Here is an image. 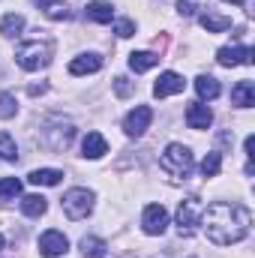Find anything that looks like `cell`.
Masks as SVG:
<instances>
[{
    "mask_svg": "<svg viewBox=\"0 0 255 258\" xmlns=\"http://www.w3.org/2000/svg\"><path fill=\"white\" fill-rule=\"evenodd\" d=\"M201 225H204L210 243H216V246H231V243H240V240L249 234L252 213H249V207H243V204L216 201V204H210V207L201 213Z\"/></svg>",
    "mask_w": 255,
    "mask_h": 258,
    "instance_id": "1",
    "label": "cell"
},
{
    "mask_svg": "<svg viewBox=\"0 0 255 258\" xmlns=\"http://www.w3.org/2000/svg\"><path fill=\"white\" fill-rule=\"evenodd\" d=\"M51 54H54V45L48 39H30V42H21L15 48V60L27 72H36V69L48 66L51 63Z\"/></svg>",
    "mask_w": 255,
    "mask_h": 258,
    "instance_id": "2",
    "label": "cell"
},
{
    "mask_svg": "<svg viewBox=\"0 0 255 258\" xmlns=\"http://www.w3.org/2000/svg\"><path fill=\"white\" fill-rule=\"evenodd\" d=\"M192 165H195V159H192L189 147L186 144H168L165 147V153H162V168L171 174V177H177V180H186L192 174Z\"/></svg>",
    "mask_w": 255,
    "mask_h": 258,
    "instance_id": "3",
    "label": "cell"
},
{
    "mask_svg": "<svg viewBox=\"0 0 255 258\" xmlns=\"http://www.w3.org/2000/svg\"><path fill=\"white\" fill-rule=\"evenodd\" d=\"M90 210H93V192H90V189L75 186V189H69V192L63 195V213L72 219V222L87 219Z\"/></svg>",
    "mask_w": 255,
    "mask_h": 258,
    "instance_id": "4",
    "label": "cell"
},
{
    "mask_svg": "<svg viewBox=\"0 0 255 258\" xmlns=\"http://www.w3.org/2000/svg\"><path fill=\"white\" fill-rule=\"evenodd\" d=\"M72 138H75V126L72 123H51V126L42 129V144L48 150H54V153H63L72 144Z\"/></svg>",
    "mask_w": 255,
    "mask_h": 258,
    "instance_id": "5",
    "label": "cell"
},
{
    "mask_svg": "<svg viewBox=\"0 0 255 258\" xmlns=\"http://www.w3.org/2000/svg\"><path fill=\"white\" fill-rule=\"evenodd\" d=\"M201 213H204V204L198 198H183L180 207H177V225H180V234H192L195 225H201Z\"/></svg>",
    "mask_w": 255,
    "mask_h": 258,
    "instance_id": "6",
    "label": "cell"
},
{
    "mask_svg": "<svg viewBox=\"0 0 255 258\" xmlns=\"http://www.w3.org/2000/svg\"><path fill=\"white\" fill-rule=\"evenodd\" d=\"M150 120H153V108L150 105H135L126 114V120H123V129L132 138H141L147 132V126H150Z\"/></svg>",
    "mask_w": 255,
    "mask_h": 258,
    "instance_id": "7",
    "label": "cell"
},
{
    "mask_svg": "<svg viewBox=\"0 0 255 258\" xmlns=\"http://www.w3.org/2000/svg\"><path fill=\"white\" fill-rule=\"evenodd\" d=\"M141 228L147 234H162L168 228V210L162 204H147L144 207V216H141Z\"/></svg>",
    "mask_w": 255,
    "mask_h": 258,
    "instance_id": "8",
    "label": "cell"
},
{
    "mask_svg": "<svg viewBox=\"0 0 255 258\" xmlns=\"http://www.w3.org/2000/svg\"><path fill=\"white\" fill-rule=\"evenodd\" d=\"M66 249H69V240H66V234L63 231H45L42 237H39V252L45 258H57V255H63Z\"/></svg>",
    "mask_w": 255,
    "mask_h": 258,
    "instance_id": "9",
    "label": "cell"
},
{
    "mask_svg": "<svg viewBox=\"0 0 255 258\" xmlns=\"http://www.w3.org/2000/svg\"><path fill=\"white\" fill-rule=\"evenodd\" d=\"M183 87H186V81H183V75H177V72H162V75L156 78V84H153V96H159V99H165V96H174V93H183Z\"/></svg>",
    "mask_w": 255,
    "mask_h": 258,
    "instance_id": "10",
    "label": "cell"
},
{
    "mask_svg": "<svg viewBox=\"0 0 255 258\" xmlns=\"http://www.w3.org/2000/svg\"><path fill=\"white\" fill-rule=\"evenodd\" d=\"M216 60L222 66H240V63H252V48L249 45H225L216 51Z\"/></svg>",
    "mask_w": 255,
    "mask_h": 258,
    "instance_id": "11",
    "label": "cell"
},
{
    "mask_svg": "<svg viewBox=\"0 0 255 258\" xmlns=\"http://www.w3.org/2000/svg\"><path fill=\"white\" fill-rule=\"evenodd\" d=\"M210 123H213V111L204 102H192L186 108V126L189 129H207Z\"/></svg>",
    "mask_w": 255,
    "mask_h": 258,
    "instance_id": "12",
    "label": "cell"
},
{
    "mask_svg": "<svg viewBox=\"0 0 255 258\" xmlns=\"http://www.w3.org/2000/svg\"><path fill=\"white\" fill-rule=\"evenodd\" d=\"M81 150H84L87 159H99V156L108 153V141L102 138V132H87L84 141H81Z\"/></svg>",
    "mask_w": 255,
    "mask_h": 258,
    "instance_id": "13",
    "label": "cell"
},
{
    "mask_svg": "<svg viewBox=\"0 0 255 258\" xmlns=\"http://www.w3.org/2000/svg\"><path fill=\"white\" fill-rule=\"evenodd\" d=\"M231 105H237V108H249V105H255V84L249 81V78L234 84V90H231Z\"/></svg>",
    "mask_w": 255,
    "mask_h": 258,
    "instance_id": "14",
    "label": "cell"
},
{
    "mask_svg": "<svg viewBox=\"0 0 255 258\" xmlns=\"http://www.w3.org/2000/svg\"><path fill=\"white\" fill-rule=\"evenodd\" d=\"M36 3H39V9H42L51 21H66V18H72V9H69L66 0H36Z\"/></svg>",
    "mask_w": 255,
    "mask_h": 258,
    "instance_id": "15",
    "label": "cell"
},
{
    "mask_svg": "<svg viewBox=\"0 0 255 258\" xmlns=\"http://www.w3.org/2000/svg\"><path fill=\"white\" fill-rule=\"evenodd\" d=\"M102 69V57L99 54H81L69 63V72L72 75H87V72H99Z\"/></svg>",
    "mask_w": 255,
    "mask_h": 258,
    "instance_id": "16",
    "label": "cell"
},
{
    "mask_svg": "<svg viewBox=\"0 0 255 258\" xmlns=\"http://www.w3.org/2000/svg\"><path fill=\"white\" fill-rule=\"evenodd\" d=\"M84 15H87L90 21H96V24H111V18H114V9H111V3H102V0H96V3H87Z\"/></svg>",
    "mask_w": 255,
    "mask_h": 258,
    "instance_id": "17",
    "label": "cell"
},
{
    "mask_svg": "<svg viewBox=\"0 0 255 258\" xmlns=\"http://www.w3.org/2000/svg\"><path fill=\"white\" fill-rule=\"evenodd\" d=\"M156 63H159V54H153V51H132L129 54V69L132 72H147Z\"/></svg>",
    "mask_w": 255,
    "mask_h": 258,
    "instance_id": "18",
    "label": "cell"
},
{
    "mask_svg": "<svg viewBox=\"0 0 255 258\" xmlns=\"http://www.w3.org/2000/svg\"><path fill=\"white\" fill-rule=\"evenodd\" d=\"M195 90H198L201 99H216V96L222 93V87H219V81H216L213 75H198V78H195Z\"/></svg>",
    "mask_w": 255,
    "mask_h": 258,
    "instance_id": "19",
    "label": "cell"
},
{
    "mask_svg": "<svg viewBox=\"0 0 255 258\" xmlns=\"http://www.w3.org/2000/svg\"><path fill=\"white\" fill-rule=\"evenodd\" d=\"M60 177H63V171H57V168H36V171H30L27 180L36 186H57Z\"/></svg>",
    "mask_w": 255,
    "mask_h": 258,
    "instance_id": "20",
    "label": "cell"
},
{
    "mask_svg": "<svg viewBox=\"0 0 255 258\" xmlns=\"http://www.w3.org/2000/svg\"><path fill=\"white\" fill-rule=\"evenodd\" d=\"M21 210H24V216H42L45 210H48V201L42 198V195H24L21 198Z\"/></svg>",
    "mask_w": 255,
    "mask_h": 258,
    "instance_id": "21",
    "label": "cell"
},
{
    "mask_svg": "<svg viewBox=\"0 0 255 258\" xmlns=\"http://www.w3.org/2000/svg\"><path fill=\"white\" fill-rule=\"evenodd\" d=\"M201 27H204L207 33H222V30L231 27V18H225V15H213V12H204V15H201Z\"/></svg>",
    "mask_w": 255,
    "mask_h": 258,
    "instance_id": "22",
    "label": "cell"
},
{
    "mask_svg": "<svg viewBox=\"0 0 255 258\" xmlns=\"http://www.w3.org/2000/svg\"><path fill=\"white\" fill-rule=\"evenodd\" d=\"M81 252H84V258H105V240L87 234V237H81Z\"/></svg>",
    "mask_w": 255,
    "mask_h": 258,
    "instance_id": "23",
    "label": "cell"
},
{
    "mask_svg": "<svg viewBox=\"0 0 255 258\" xmlns=\"http://www.w3.org/2000/svg\"><path fill=\"white\" fill-rule=\"evenodd\" d=\"M21 30H24V18L21 15H15V12L3 15V21H0V33L3 36H18Z\"/></svg>",
    "mask_w": 255,
    "mask_h": 258,
    "instance_id": "24",
    "label": "cell"
},
{
    "mask_svg": "<svg viewBox=\"0 0 255 258\" xmlns=\"http://www.w3.org/2000/svg\"><path fill=\"white\" fill-rule=\"evenodd\" d=\"M219 168H222V153H216V150H213V153H207V156H204V162H201V174H204V177H216V174H219Z\"/></svg>",
    "mask_w": 255,
    "mask_h": 258,
    "instance_id": "25",
    "label": "cell"
},
{
    "mask_svg": "<svg viewBox=\"0 0 255 258\" xmlns=\"http://www.w3.org/2000/svg\"><path fill=\"white\" fill-rule=\"evenodd\" d=\"M0 159H6V162L18 159V147H15V141H12L9 132H0Z\"/></svg>",
    "mask_w": 255,
    "mask_h": 258,
    "instance_id": "26",
    "label": "cell"
},
{
    "mask_svg": "<svg viewBox=\"0 0 255 258\" xmlns=\"http://www.w3.org/2000/svg\"><path fill=\"white\" fill-rule=\"evenodd\" d=\"M21 192V180L18 177H3L0 180V198H15Z\"/></svg>",
    "mask_w": 255,
    "mask_h": 258,
    "instance_id": "27",
    "label": "cell"
},
{
    "mask_svg": "<svg viewBox=\"0 0 255 258\" xmlns=\"http://www.w3.org/2000/svg\"><path fill=\"white\" fill-rule=\"evenodd\" d=\"M15 111H18V105H15V96L12 93H0V117H15Z\"/></svg>",
    "mask_w": 255,
    "mask_h": 258,
    "instance_id": "28",
    "label": "cell"
},
{
    "mask_svg": "<svg viewBox=\"0 0 255 258\" xmlns=\"http://www.w3.org/2000/svg\"><path fill=\"white\" fill-rule=\"evenodd\" d=\"M132 90H135V84H132L129 78H123V75H117V78H114V93H117L120 99L132 96Z\"/></svg>",
    "mask_w": 255,
    "mask_h": 258,
    "instance_id": "29",
    "label": "cell"
},
{
    "mask_svg": "<svg viewBox=\"0 0 255 258\" xmlns=\"http://www.w3.org/2000/svg\"><path fill=\"white\" fill-rule=\"evenodd\" d=\"M114 33H117L120 39H126V36H132V33H135V24H132L129 18H120V21L114 24Z\"/></svg>",
    "mask_w": 255,
    "mask_h": 258,
    "instance_id": "30",
    "label": "cell"
},
{
    "mask_svg": "<svg viewBox=\"0 0 255 258\" xmlns=\"http://www.w3.org/2000/svg\"><path fill=\"white\" fill-rule=\"evenodd\" d=\"M180 15H195V0H177Z\"/></svg>",
    "mask_w": 255,
    "mask_h": 258,
    "instance_id": "31",
    "label": "cell"
},
{
    "mask_svg": "<svg viewBox=\"0 0 255 258\" xmlns=\"http://www.w3.org/2000/svg\"><path fill=\"white\" fill-rule=\"evenodd\" d=\"M243 150H246V156H249V159L255 156V153H252V150H255V138H252V135H246V141H243Z\"/></svg>",
    "mask_w": 255,
    "mask_h": 258,
    "instance_id": "32",
    "label": "cell"
},
{
    "mask_svg": "<svg viewBox=\"0 0 255 258\" xmlns=\"http://www.w3.org/2000/svg\"><path fill=\"white\" fill-rule=\"evenodd\" d=\"M39 93H45V84H33L30 87V96H39Z\"/></svg>",
    "mask_w": 255,
    "mask_h": 258,
    "instance_id": "33",
    "label": "cell"
},
{
    "mask_svg": "<svg viewBox=\"0 0 255 258\" xmlns=\"http://www.w3.org/2000/svg\"><path fill=\"white\" fill-rule=\"evenodd\" d=\"M225 3H249V0H225Z\"/></svg>",
    "mask_w": 255,
    "mask_h": 258,
    "instance_id": "34",
    "label": "cell"
},
{
    "mask_svg": "<svg viewBox=\"0 0 255 258\" xmlns=\"http://www.w3.org/2000/svg\"><path fill=\"white\" fill-rule=\"evenodd\" d=\"M0 249H3V237H0Z\"/></svg>",
    "mask_w": 255,
    "mask_h": 258,
    "instance_id": "35",
    "label": "cell"
}]
</instances>
